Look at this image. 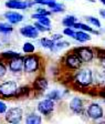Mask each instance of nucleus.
Returning <instances> with one entry per match:
<instances>
[{"label": "nucleus", "instance_id": "f257e3e1", "mask_svg": "<svg viewBox=\"0 0 105 124\" xmlns=\"http://www.w3.org/2000/svg\"><path fill=\"white\" fill-rule=\"evenodd\" d=\"M94 81V75H93V71L89 68H84V69H79L77 72L74 75V83L80 86V88H86L90 86Z\"/></svg>", "mask_w": 105, "mask_h": 124}, {"label": "nucleus", "instance_id": "f03ea898", "mask_svg": "<svg viewBox=\"0 0 105 124\" xmlns=\"http://www.w3.org/2000/svg\"><path fill=\"white\" fill-rule=\"evenodd\" d=\"M41 65V59L38 54H28L24 57V63H23V71L26 73H34L38 71Z\"/></svg>", "mask_w": 105, "mask_h": 124}, {"label": "nucleus", "instance_id": "7ed1b4c3", "mask_svg": "<svg viewBox=\"0 0 105 124\" xmlns=\"http://www.w3.org/2000/svg\"><path fill=\"white\" fill-rule=\"evenodd\" d=\"M72 52H73L74 54H76L83 63L92 62L93 60H94V58H95L94 50H93L92 48H90V46H76V48H74Z\"/></svg>", "mask_w": 105, "mask_h": 124}, {"label": "nucleus", "instance_id": "20e7f679", "mask_svg": "<svg viewBox=\"0 0 105 124\" xmlns=\"http://www.w3.org/2000/svg\"><path fill=\"white\" fill-rule=\"evenodd\" d=\"M17 91H18V84L15 81L8 80L0 84V95L5 96V98L15 96Z\"/></svg>", "mask_w": 105, "mask_h": 124}, {"label": "nucleus", "instance_id": "39448f33", "mask_svg": "<svg viewBox=\"0 0 105 124\" xmlns=\"http://www.w3.org/2000/svg\"><path fill=\"white\" fill-rule=\"evenodd\" d=\"M85 112H86L87 117H90L91 120H94V121L102 120L104 117L103 108L98 103H95V102H92V103L89 104L87 108H85Z\"/></svg>", "mask_w": 105, "mask_h": 124}, {"label": "nucleus", "instance_id": "423d86ee", "mask_svg": "<svg viewBox=\"0 0 105 124\" xmlns=\"http://www.w3.org/2000/svg\"><path fill=\"white\" fill-rule=\"evenodd\" d=\"M23 116V111L21 108H11L9 110H7L6 112V121L9 124H17L20 123V121L22 120Z\"/></svg>", "mask_w": 105, "mask_h": 124}, {"label": "nucleus", "instance_id": "0eeeda50", "mask_svg": "<svg viewBox=\"0 0 105 124\" xmlns=\"http://www.w3.org/2000/svg\"><path fill=\"white\" fill-rule=\"evenodd\" d=\"M82 64H83V62L81 61L80 58L77 57L76 54L73 53V52L69 53L64 58V65L69 70H79L82 68Z\"/></svg>", "mask_w": 105, "mask_h": 124}, {"label": "nucleus", "instance_id": "6e6552de", "mask_svg": "<svg viewBox=\"0 0 105 124\" xmlns=\"http://www.w3.org/2000/svg\"><path fill=\"white\" fill-rule=\"evenodd\" d=\"M3 18L6 19V21H8L9 23H11L12 26L15 24H19L24 20V16L19 11L15 10H7L3 13Z\"/></svg>", "mask_w": 105, "mask_h": 124}, {"label": "nucleus", "instance_id": "1a4fd4ad", "mask_svg": "<svg viewBox=\"0 0 105 124\" xmlns=\"http://www.w3.org/2000/svg\"><path fill=\"white\" fill-rule=\"evenodd\" d=\"M20 34L24 38L28 39H38L40 37V32L38 31V29L34 27V24H24L20 28L19 30Z\"/></svg>", "mask_w": 105, "mask_h": 124}, {"label": "nucleus", "instance_id": "9d476101", "mask_svg": "<svg viewBox=\"0 0 105 124\" xmlns=\"http://www.w3.org/2000/svg\"><path fill=\"white\" fill-rule=\"evenodd\" d=\"M54 110V101L50 99H44L38 103V111L43 115H49Z\"/></svg>", "mask_w": 105, "mask_h": 124}, {"label": "nucleus", "instance_id": "9b49d317", "mask_svg": "<svg viewBox=\"0 0 105 124\" xmlns=\"http://www.w3.org/2000/svg\"><path fill=\"white\" fill-rule=\"evenodd\" d=\"M23 63H24V57L19 55V57L8 61V68H9L11 72L19 73L21 71H23Z\"/></svg>", "mask_w": 105, "mask_h": 124}, {"label": "nucleus", "instance_id": "f8f14e48", "mask_svg": "<svg viewBox=\"0 0 105 124\" xmlns=\"http://www.w3.org/2000/svg\"><path fill=\"white\" fill-rule=\"evenodd\" d=\"M5 6L9 10H27L29 9L26 0H6Z\"/></svg>", "mask_w": 105, "mask_h": 124}, {"label": "nucleus", "instance_id": "ddd939ff", "mask_svg": "<svg viewBox=\"0 0 105 124\" xmlns=\"http://www.w3.org/2000/svg\"><path fill=\"white\" fill-rule=\"evenodd\" d=\"M70 110L74 114H82L84 111V101L79 96H74L70 101Z\"/></svg>", "mask_w": 105, "mask_h": 124}, {"label": "nucleus", "instance_id": "4468645a", "mask_svg": "<svg viewBox=\"0 0 105 124\" xmlns=\"http://www.w3.org/2000/svg\"><path fill=\"white\" fill-rule=\"evenodd\" d=\"M48 80H46L44 77H39L37 78L33 82V89L36 91H39V92H43L48 89Z\"/></svg>", "mask_w": 105, "mask_h": 124}, {"label": "nucleus", "instance_id": "2eb2a0df", "mask_svg": "<svg viewBox=\"0 0 105 124\" xmlns=\"http://www.w3.org/2000/svg\"><path fill=\"white\" fill-rule=\"evenodd\" d=\"M92 37H91V33L89 32H85V31H82V30H76L75 32V37L73 40H75L76 42L79 43H85V42L90 41Z\"/></svg>", "mask_w": 105, "mask_h": 124}, {"label": "nucleus", "instance_id": "dca6fc26", "mask_svg": "<svg viewBox=\"0 0 105 124\" xmlns=\"http://www.w3.org/2000/svg\"><path fill=\"white\" fill-rule=\"evenodd\" d=\"M31 18L33 19L34 21L41 23L45 27H51V18L49 16H42V15H38V13H32L31 15Z\"/></svg>", "mask_w": 105, "mask_h": 124}, {"label": "nucleus", "instance_id": "f3484780", "mask_svg": "<svg viewBox=\"0 0 105 124\" xmlns=\"http://www.w3.org/2000/svg\"><path fill=\"white\" fill-rule=\"evenodd\" d=\"M73 28H74L75 30H82V31H85V32H89V33H94V34H98V33H100L98 30H94V29H93L92 27L89 24V23L79 22V21H77L74 26H73Z\"/></svg>", "mask_w": 105, "mask_h": 124}, {"label": "nucleus", "instance_id": "a211bd4d", "mask_svg": "<svg viewBox=\"0 0 105 124\" xmlns=\"http://www.w3.org/2000/svg\"><path fill=\"white\" fill-rule=\"evenodd\" d=\"M39 43L42 48L48 49L52 52H53L54 46H55V41H53L51 38H46V37H42L41 39H39Z\"/></svg>", "mask_w": 105, "mask_h": 124}, {"label": "nucleus", "instance_id": "6ab92c4d", "mask_svg": "<svg viewBox=\"0 0 105 124\" xmlns=\"http://www.w3.org/2000/svg\"><path fill=\"white\" fill-rule=\"evenodd\" d=\"M26 124H42V117L36 112H31L26 117Z\"/></svg>", "mask_w": 105, "mask_h": 124}, {"label": "nucleus", "instance_id": "aec40b11", "mask_svg": "<svg viewBox=\"0 0 105 124\" xmlns=\"http://www.w3.org/2000/svg\"><path fill=\"white\" fill-rule=\"evenodd\" d=\"M13 32V26L8 21H0V34L9 36Z\"/></svg>", "mask_w": 105, "mask_h": 124}, {"label": "nucleus", "instance_id": "412c9836", "mask_svg": "<svg viewBox=\"0 0 105 124\" xmlns=\"http://www.w3.org/2000/svg\"><path fill=\"white\" fill-rule=\"evenodd\" d=\"M77 22V18L73 15H68L62 19V24L64 28H73L75 23Z\"/></svg>", "mask_w": 105, "mask_h": 124}, {"label": "nucleus", "instance_id": "4be33fe9", "mask_svg": "<svg viewBox=\"0 0 105 124\" xmlns=\"http://www.w3.org/2000/svg\"><path fill=\"white\" fill-rule=\"evenodd\" d=\"M85 21H86L91 27H94L96 29H101L102 28V23H101L100 19H98L94 16H86L85 17Z\"/></svg>", "mask_w": 105, "mask_h": 124}, {"label": "nucleus", "instance_id": "5701e85b", "mask_svg": "<svg viewBox=\"0 0 105 124\" xmlns=\"http://www.w3.org/2000/svg\"><path fill=\"white\" fill-rule=\"evenodd\" d=\"M19 55H20L19 52L12 51V50H7V51H2L0 53V58L2 60H7V61H9L11 59H15V58L19 57Z\"/></svg>", "mask_w": 105, "mask_h": 124}, {"label": "nucleus", "instance_id": "b1692460", "mask_svg": "<svg viewBox=\"0 0 105 124\" xmlns=\"http://www.w3.org/2000/svg\"><path fill=\"white\" fill-rule=\"evenodd\" d=\"M51 13H63L65 11V5L61 2H56L55 5H53L51 8H49Z\"/></svg>", "mask_w": 105, "mask_h": 124}, {"label": "nucleus", "instance_id": "393cba45", "mask_svg": "<svg viewBox=\"0 0 105 124\" xmlns=\"http://www.w3.org/2000/svg\"><path fill=\"white\" fill-rule=\"evenodd\" d=\"M22 51L24 52L26 54H32L36 52V46H34L32 42H24L22 46Z\"/></svg>", "mask_w": 105, "mask_h": 124}, {"label": "nucleus", "instance_id": "a878e982", "mask_svg": "<svg viewBox=\"0 0 105 124\" xmlns=\"http://www.w3.org/2000/svg\"><path fill=\"white\" fill-rule=\"evenodd\" d=\"M71 46L69 41H65V40H60V41H56L55 42V46H54V50L53 52H56V51H60V50H63L65 48H69Z\"/></svg>", "mask_w": 105, "mask_h": 124}, {"label": "nucleus", "instance_id": "bb28decb", "mask_svg": "<svg viewBox=\"0 0 105 124\" xmlns=\"http://www.w3.org/2000/svg\"><path fill=\"white\" fill-rule=\"evenodd\" d=\"M34 12L38 13V15H42V16H49V17L52 15L49 8L44 7V6H37L34 8Z\"/></svg>", "mask_w": 105, "mask_h": 124}, {"label": "nucleus", "instance_id": "cd10ccee", "mask_svg": "<svg viewBox=\"0 0 105 124\" xmlns=\"http://www.w3.org/2000/svg\"><path fill=\"white\" fill-rule=\"evenodd\" d=\"M61 96H62V93H61V91H59V90H53L46 94V99H50V100H52V101L60 100Z\"/></svg>", "mask_w": 105, "mask_h": 124}, {"label": "nucleus", "instance_id": "c85d7f7f", "mask_svg": "<svg viewBox=\"0 0 105 124\" xmlns=\"http://www.w3.org/2000/svg\"><path fill=\"white\" fill-rule=\"evenodd\" d=\"M33 24H34V27L38 29V31L40 33H44V32H50V31H51V27H45V26H43V24H41V23L37 22V21H34Z\"/></svg>", "mask_w": 105, "mask_h": 124}, {"label": "nucleus", "instance_id": "c756f323", "mask_svg": "<svg viewBox=\"0 0 105 124\" xmlns=\"http://www.w3.org/2000/svg\"><path fill=\"white\" fill-rule=\"evenodd\" d=\"M75 32H76V30H75L74 28H64L63 31H62L63 36L69 37V38H71V39H74Z\"/></svg>", "mask_w": 105, "mask_h": 124}, {"label": "nucleus", "instance_id": "7c9ffc66", "mask_svg": "<svg viewBox=\"0 0 105 124\" xmlns=\"http://www.w3.org/2000/svg\"><path fill=\"white\" fill-rule=\"evenodd\" d=\"M8 71V67L6 65V63L3 62V60L0 58V78H3L6 74H7Z\"/></svg>", "mask_w": 105, "mask_h": 124}, {"label": "nucleus", "instance_id": "2f4dec72", "mask_svg": "<svg viewBox=\"0 0 105 124\" xmlns=\"http://www.w3.org/2000/svg\"><path fill=\"white\" fill-rule=\"evenodd\" d=\"M98 58H100L101 67L105 70V50H98Z\"/></svg>", "mask_w": 105, "mask_h": 124}, {"label": "nucleus", "instance_id": "473e14b6", "mask_svg": "<svg viewBox=\"0 0 105 124\" xmlns=\"http://www.w3.org/2000/svg\"><path fill=\"white\" fill-rule=\"evenodd\" d=\"M58 2V0H44L43 1V6L46 8H51L53 5Z\"/></svg>", "mask_w": 105, "mask_h": 124}, {"label": "nucleus", "instance_id": "72a5a7b5", "mask_svg": "<svg viewBox=\"0 0 105 124\" xmlns=\"http://www.w3.org/2000/svg\"><path fill=\"white\" fill-rule=\"evenodd\" d=\"M63 33H53L51 36V39L53 40V41H60V40H62L63 39Z\"/></svg>", "mask_w": 105, "mask_h": 124}, {"label": "nucleus", "instance_id": "f704fd0d", "mask_svg": "<svg viewBox=\"0 0 105 124\" xmlns=\"http://www.w3.org/2000/svg\"><path fill=\"white\" fill-rule=\"evenodd\" d=\"M8 110L7 105H6L5 102H2V101H0V114H2V113H6Z\"/></svg>", "mask_w": 105, "mask_h": 124}, {"label": "nucleus", "instance_id": "c9c22d12", "mask_svg": "<svg viewBox=\"0 0 105 124\" xmlns=\"http://www.w3.org/2000/svg\"><path fill=\"white\" fill-rule=\"evenodd\" d=\"M43 1L44 0H33V2L36 6H43Z\"/></svg>", "mask_w": 105, "mask_h": 124}, {"label": "nucleus", "instance_id": "e433bc0d", "mask_svg": "<svg viewBox=\"0 0 105 124\" xmlns=\"http://www.w3.org/2000/svg\"><path fill=\"white\" fill-rule=\"evenodd\" d=\"M100 16L103 19H105V9H101L100 10Z\"/></svg>", "mask_w": 105, "mask_h": 124}, {"label": "nucleus", "instance_id": "4c0bfd02", "mask_svg": "<svg viewBox=\"0 0 105 124\" xmlns=\"http://www.w3.org/2000/svg\"><path fill=\"white\" fill-rule=\"evenodd\" d=\"M98 1H100V2L102 3L103 6H105V0H98Z\"/></svg>", "mask_w": 105, "mask_h": 124}, {"label": "nucleus", "instance_id": "58836bf2", "mask_svg": "<svg viewBox=\"0 0 105 124\" xmlns=\"http://www.w3.org/2000/svg\"><path fill=\"white\" fill-rule=\"evenodd\" d=\"M87 1H89V2H92V3L95 2V0H87Z\"/></svg>", "mask_w": 105, "mask_h": 124}, {"label": "nucleus", "instance_id": "ea45409f", "mask_svg": "<svg viewBox=\"0 0 105 124\" xmlns=\"http://www.w3.org/2000/svg\"><path fill=\"white\" fill-rule=\"evenodd\" d=\"M98 124H105V121H101L100 123H98Z\"/></svg>", "mask_w": 105, "mask_h": 124}, {"label": "nucleus", "instance_id": "a19ab883", "mask_svg": "<svg viewBox=\"0 0 105 124\" xmlns=\"http://www.w3.org/2000/svg\"><path fill=\"white\" fill-rule=\"evenodd\" d=\"M2 46V43H1V41H0V46Z\"/></svg>", "mask_w": 105, "mask_h": 124}, {"label": "nucleus", "instance_id": "79ce46f5", "mask_svg": "<svg viewBox=\"0 0 105 124\" xmlns=\"http://www.w3.org/2000/svg\"><path fill=\"white\" fill-rule=\"evenodd\" d=\"M104 102H105V98H104Z\"/></svg>", "mask_w": 105, "mask_h": 124}, {"label": "nucleus", "instance_id": "37998d69", "mask_svg": "<svg viewBox=\"0 0 105 124\" xmlns=\"http://www.w3.org/2000/svg\"><path fill=\"white\" fill-rule=\"evenodd\" d=\"M17 124H19V123H17Z\"/></svg>", "mask_w": 105, "mask_h": 124}]
</instances>
